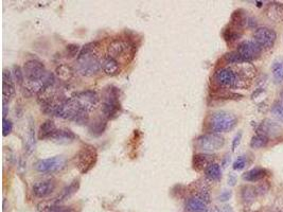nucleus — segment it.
I'll list each match as a JSON object with an SVG mask.
<instances>
[{
    "label": "nucleus",
    "mask_w": 283,
    "mask_h": 212,
    "mask_svg": "<svg viewBox=\"0 0 283 212\" xmlns=\"http://www.w3.org/2000/svg\"><path fill=\"white\" fill-rule=\"evenodd\" d=\"M75 69L83 76H93L102 69V59L100 56V44L88 43L81 49L76 57Z\"/></svg>",
    "instance_id": "nucleus-1"
},
{
    "label": "nucleus",
    "mask_w": 283,
    "mask_h": 212,
    "mask_svg": "<svg viewBox=\"0 0 283 212\" xmlns=\"http://www.w3.org/2000/svg\"><path fill=\"white\" fill-rule=\"evenodd\" d=\"M237 123V118L234 114L228 112H215L209 116L207 120L208 130L212 133H225L229 132Z\"/></svg>",
    "instance_id": "nucleus-2"
},
{
    "label": "nucleus",
    "mask_w": 283,
    "mask_h": 212,
    "mask_svg": "<svg viewBox=\"0 0 283 212\" xmlns=\"http://www.w3.org/2000/svg\"><path fill=\"white\" fill-rule=\"evenodd\" d=\"M119 102V91L114 86H107L102 94L101 109L103 117L108 119H114L117 117L120 112Z\"/></svg>",
    "instance_id": "nucleus-3"
},
{
    "label": "nucleus",
    "mask_w": 283,
    "mask_h": 212,
    "mask_svg": "<svg viewBox=\"0 0 283 212\" xmlns=\"http://www.w3.org/2000/svg\"><path fill=\"white\" fill-rule=\"evenodd\" d=\"M98 162V152L93 145L83 146L75 156V166L81 174H87Z\"/></svg>",
    "instance_id": "nucleus-4"
},
{
    "label": "nucleus",
    "mask_w": 283,
    "mask_h": 212,
    "mask_svg": "<svg viewBox=\"0 0 283 212\" xmlns=\"http://www.w3.org/2000/svg\"><path fill=\"white\" fill-rule=\"evenodd\" d=\"M225 144V139L220 134H204L196 139V147L204 152H214L221 150Z\"/></svg>",
    "instance_id": "nucleus-5"
},
{
    "label": "nucleus",
    "mask_w": 283,
    "mask_h": 212,
    "mask_svg": "<svg viewBox=\"0 0 283 212\" xmlns=\"http://www.w3.org/2000/svg\"><path fill=\"white\" fill-rule=\"evenodd\" d=\"M35 169L43 174H53L62 171L66 166V158L64 156H54L46 159H40L35 163Z\"/></svg>",
    "instance_id": "nucleus-6"
},
{
    "label": "nucleus",
    "mask_w": 283,
    "mask_h": 212,
    "mask_svg": "<svg viewBox=\"0 0 283 212\" xmlns=\"http://www.w3.org/2000/svg\"><path fill=\"white\" fill-rule=\"evenodd\" d=\"M82 109L83 108L81 107L78 100L74 97L67 98L59 107H57L54 116L57 118L73 121Z\"/></svg>",
    "instance_id": "nucleus-7"
},
{
    "label": "nucleus",
    "mask_w": 283,
    "mask_h": 212,
    "mask_svg": "<svg viewBox=\"0 0 283 212\" xmlns=\"http://www.w3.org/2000/svg\"><path fill=\"white\" fill-rule=\"evenodd\" d=\"M132 54H133L132 45L124 40H114L107 47V55L113 57L115 60L126 59L128 55Z\"/></svg>",
    "instance_id": "nucleus-8"
},
{
    "label": "nucleus",
    "mask_w": 283,
    "mask_h": 212,
    "mask_svg": "<svg viewBox=\"0 0 283 212\" xmlns=\"http://www.w3.org/2000/svg\"><path fill=\"white\" fill-rule=\"evenodd\" d=\"M23 70H24V78L25 80H27V82H35V81L41 80L47 73V70L46 68H45L44 64L36 60H31V61L25 62L24 64Z\"/></svg>",
    "instance_id": "nucleus-9"
},
{
    "label": "nucleus",
    "mask_w": 283,
    "mask_h": 212,
    "mask_svg": "<svg viewBox=\"0 0 283 212\" xmlns=\"http://www.w3.org/2000/svg\"><path fill=\"white\" fill-rule=\"evenodd\" d=\"M254 40L262 49H271L277 40V33L271 28L260 27L255 30Z\"/></svg>",
    "instance_id": "nucleus-10"
},
{
    "label": "nucleus",
    "mask_w": 283,
    "mask_h": 212,
    "mask_svg": "<svg viewBox=\"0 0 283 212\" xmlns=\"http://www.w3.org/2000/svg\"><path fill=\"white\" fill-rule=\"evenodd\" d=\"M236 52L246 63H250L261 55L262 48L255 41H243L237 46Z\"/></svg>",
    "instance_id": "nucleus-11"
},
{
    "label": "nucleus",
    "mask_w": 283,
    "mask_h": 212,
    "mask_svg": "<svg viewBox=\"0 0 283 212\" xmlns=\"http://www.w3.org/2000/svg\"><path fill=\"white\" fill-rule=\"evenodd\" d=\"M73 97L78 100L81 107L87 112L94 111V109H95L100 105V102H101L100 95L98 94V93L92 91V89L76 93Z\"/></svg>",
    "instance_id": "nucleus-12"
},
{
    "label": "nucleus",
    "mask_w": 283,
    "mask_h": 212,
    "mask_svg": "<svg viewBox=\"0 0 283 212\" xmlns=\"http://www.w3.org/2000/svg\"><path fill=\"white\" fill-rule=\"evenodd\" d=\"M2 101L3 105H8L10 103V101L14 98L15 95V84H14V78L9 71L8 69L3 70L2 74Z\"/></svg>",
    "instance_id": "nucleus-13"
},
{
    "label": "nucleus",
    "mask_w": 283,
    "mask_h": 212,
    "mask_svg": "<svg viewBox=\"0 0 283 212\" xmlns=\"http://www.w3.org/2000/svg\"><path fill=\"white\" fill-rule=\"evenodd\" d=\"M56 188V183L53 179L36 182L32 186V193L37 198H45L49 196Z\"/></svg>",
    "instance_id": "nucleus-14"
},
{
    "label": "nucleus",
    "mask_w": 283,
    "mask_h": 212,
    "mask_svg": "<svg viewBox=\"0 0 283 212\" xmlns=\"http://www.w3.org/2000/svg\"><path fill=\"white\" fill-rule=\"evenodd\" d=\"M191 197H197L206 204L210 202V193H209V185L204 181H197L190 185L189 187Z\"/></svg>",
    "instance_id": "nucleus-15"
},
{
    "label": "nucleus",
    "mask_w": 283,
    "mask_h": 212,
    "mask_svg": "<svg viewBox=\"0 0 283 212\" xmlns=\"http://www.w3.org/2000/svg\"><path fill=\"white\" fill-rule=\"evenodd\" d=\"M258 134L264 135L267 138H277L282 134V127L271 119L263 120L262 123L258 127Z\"/></svg>",
    "instance_id": "nucleus-16"
},
{
    "label": "nucleus",
    "mask_w": 283,
    "mask_h": 212,
    "mask_svg": "<svg viewBox=\"0 0 283 212\" xmlns=\"http://www.w3.org/2000/svg\"><path fill=\"white\" fill-rule=\"evenodd\" d=\"M214 159L215 157L213 155H210V154L205 153L195 154L192 159L193 169L196 171H204L207 169L211 164L214 163Z\"/></svg>",
    "instance_id": "nucleus-17"
},
{
    "label": "nucleus",
    "mask_w": 283,
    "mask_h": 212,
    "mask_svg": "<svg viewBox=\"0 0 283 212\" xmlns=\"http://www.w3.org/2000/svg\"><path fill=\"white\" fill-rule=\"evenodd\" d=\"M24 151L27 154H32L35 150V128L33 125V122H30L27 126L24 135Z\"/></svg>",
    "instance_id": "nucleus-18"
},
{
    "label": "nucleus",
    "mask_w": 283,
    "mask_h": 212,
    "mask_svg": "<svg viewBox=\"0 0 283 212\" xmlns=\"http://www.w3.org/2000/svg\"><path fill=\"white\" fill-rule=\"evenodd\" d=\"M266 16L275 23L283 22V3L269 2L265 9Z\"/></svg>",
    "instance_id": "nucleus-19"
},
{
    "label": "nucleus",
    "mask_w": 283,
    "mask_h": 212,
    "mask_svg": "<svg viewBox=\"0 0 283 212\" xmlns=\"http://www.w3.org/2000/svg\"><path fill=\"white\" fill-rule=\"evenodd\" d=\"M102 70L106 75L115 76L119 74L120 72V64L117 60L113 59V57L105 55L102 59Z\"/></svg>",
    "instance_id": "nucleus-20"
},
{
    "label": "nucleus",
    "mask_w": 283,
    "mask_h": 212,
    "mask_svg": "<svg viewBox=\"0 0 283 212\" xmlns=\"http://www.w3.org/2000/svg\"><path fill=\"white\" fill-rule=\"evenodd\" d=\"M80 189V179H74V181L70 184L69 186H67L66 188H64L63 191L61 192V194L55 198V202L56 204H59L68 200V198L71 197L72 195H74L78 190Z\"/></svg>",
    "instance_id": "nucleus-21"
},
{
    "label": "nucleus",
    "mask_w": 283,
    "mask_h": 212,
    "mask_svg": "<svg viewBox=\"0 0 283 212\" xmlns=\"http://www.w3.org/2000/svg\"><path fill=\"white\" fill-rule=\"evenodd\" d=\"M76 139L75 134L70 130H56L50 140L55 141L57 143H70Z\"/></svg>",
    "instance_id": "nucleus-22"
},
{
    "label": "nucleus",
    "mask_w": 283,
    "mask_h": 212,
    "mask_svg": "<svg viewBox=\"0 0 283 212\" xmlns=\"http://www.w3.org/2000/svg\"><path fill=\"white\" fill-rule=\"evenodd\" d=\"M248 16L245 14L243 10H236L231 15V23L230 25L237 30H242L245 25H247Z\"/></svg>",
    "instance_id": "nucleus-23"
},
{
    "label": "nucleus",
    "mask_w": 283,
    "mask_h": 212,
    "mask_svg": "<svg viewBox=\"0 0 283 212\" xmlns=\"http://www.w3.org/2000/svg\"><path fill=\"white\" fill-rule=\"evenodd\" d=\"M266 175H267V171L265 169L255 168L244 173L242 178L248 183H256V182L262 181L263 178H265Z\"/></svg>",
    "instance_id": "nucleus-24"
},
{
    "label": "nucleus",
    "mask_w": 283,
    "mask_h": 212,
    "mask_svg": "<svg viewBox=\"0 0 283 212\" xmlns=\"http://www.w3.org/2000/svg\"><path fill=\"white\" fill-rule=\"evenodd\" d=\"M186 209L189 212H207V204L197 197H190L186 204Z\"/></svg>",
    "instance_id": "nucleus-25"
},
{
    "label": "nucleus",
    "mask_w": 283,
    "mask_h": 212,
    "mask_svg": "<svg viewBox=\"0 0 283 212\" xmlns=\"http://www.w3.org/2000/svg\"><path fill=\"white\" fill-rule=\"evenodd\" d=\"M56 131L55 123L52 120H46L41 125L40 131H38V138L40 139H50L54 132Z\"/></svg>",
    "instance_id": "nucleus-26"
},
{
    "label": "nucleus",
    "mask_w": 283,
    "mask_h": 212,
    "mask_svg": "<svg viewBox=\"0 0 283 212\" xmlns=\"http://www.w3.org/2000/svg\"><path fill=\"white\" fill-rule=\"evenodd\" d=\"M107 126V119L102 117V118H96L89 124V132L94 136H100L103 133L105 132Z\"/></svg>",
    "instance_id": "nucleus-27"
},
{
    "label": "nucleus",
    "mask_w": 283,
    "mask_h": 212,
    "mask_svg": "<svg viewBox=\"0 0 283 212\" xmlns=\"http://www.w3.org/2000/svg\"><path fill=\"white\" fill-rule=\"evenodd\" d=\"M55 75L59 78V80L63 82H68L73 78L74 70L66 64H62V65L57 66L55 69Z\"/></svg>",
    "instance_id": "nucleus-28"
},
{
    "label": "nucleus",
    "mask_w": 283,
    "mask_h": 212,
    "mask_svg": "<svg viewBox=\"0 0 283 212\" xmlns=\"http://www.w3.org/2000/svg\"><path fill=\"white\" fill-rule=\"evenodd\" d=\"M257 191L255 187H252V186H244L241 189V198L242 202L245 205H252L256 197H257Z\"/></svg>",
    "instance_id": "nucleus-29"
},
{
    "label": "nucleus",
    "mask_w": 283,
    "mask_h": 212,
    "mask_svg": "<svg viewBox=\"0 0 283 212\" xmlns=\"http://www.w3.org/2000/svg\"><path fill=\"white\" fill-rule=\"evenodd\" d=\"M205 174H206V177H207L211 182L220 181L221 177H222L221 166L215 163L211 164L208 168L205 170Z\"/></svg>",
    "instance_id": "nucleus-30"
},
{
    "label": "nucleus",
    "mask_w": 283,
    "mask_h": 212,
    "mask_svg": "<svg viewBox=\"0 0 283 212\" xmlns=\"http://www.w3.org/2000/svg\"><path fill=\"white\" fill-rule=\"evenodd\" d=\"M269 142V138H267L264 135L257 134L250 140V147L255 150L262 149V147H265Z\"/></svg>",
    "instance_id": "nucleus-31"
},
{
    "label": "nucleus",
    "mask_w": 283,
    "mask_h": 212,
    "mask_svg": "<svg viewBox=\"0 0 283 212\" xmlns=\"http://www.w3.org/2000/svg\"><path fill=\"white\" fill-rule=\"evenodd\" d=\"M240 31L241 30H237V29H236L234 27H231V25H230L229 28L225 29L224 33H223L225 41H226L229 44H233V43L236 42L242 36V33H241Z\"/></svg>",
    "instance_id": "nucleus-32"
},
{
    "label": "nucleus",
    "mask_w": 283,
    "mask_h": 212,
    "mask_svg": "<svg viewBox=\"0 0 283 212\" xmlns=\"http://www.w3.org/2000/svg\"><path fill=\"white\" fill-rule=\"evenodd\" d=\"M272 72L277 82L283 81V59H277L273 62Z\"/></svg>",
    "instance_id": "nucleus-33"
},
{
    "label": "nucleus",
    "mask_w": 283,
    "mask_h": 212,
    "mask_svg": "<svg viewBox=\"0 0 283 212\" xmlns=\"http://www.w3.org/2000/svg\"><path fill=\"white\" fill-rule=\"evenodd\" d=\"M224 59L227 64H231V65H239V64L246 63L242 59L241 55L236 52V51H233V52L226 53L224 56Z\"/></svg>",
    "instance_id": "nucleus-34"
},
{
    "label": "nucleus",
    "mask_w": 283,
    "mask_h": 212,
    "mask_svg": "<svg viewBox=\"0 0 283 212\" xmlns=\"http://www.w3.org/2000/svg\"><path fill=\"white\" fill-rule=\"evenodd\" d=\"M272 114L274 117L283 123V102L277 101L272 106Z\"/></svg>",
    "instance_id": "nucleus-35"
},
{
    "label": "nucleus",
    "mask_w": 283,
    "mask_h": 212,
    "mask_svg": "<svg viewBox=\"0 0 283 212\" xmlns=\"http://www.w3.org/2000/svg\"><path fill=\"white\" fill-rule=\"evenodd\" d=\"M13 73H14V78L17 82V84L19 85H23L24 83L25 82L24 81V70L19 67V66H14V68H13Z\"/></svg>",
    "instance_id": "nucleus-36"
},
{
    "label": "nucleus",
    "mask_w": 283,
    "mask_h": 212,
    "mask_svg": "<svg viewBox=\"0 0 283 212\" xmlns=\"http://www.w3.org/2000/svg\"><path fill=\"white\" fill-rule=\"evenodd\" d=\"M246 165H247V160H246L245 156H240L236 159V162L233 165V168L236 171H241L245 168Z\"/></svg>",
    "instance_id": "nucleus-37"
},
{
    "label": "nucleus",
    "mask_w": 283,
    "mask_h": 212,
    "mask_svg": "<svg viewBox=\"0 0 283 212\" xmlns=\"http://www.w3.org/2000/svg\"><path fill=\"white\" fill-rule=\"evenodd\" d=\"M66 52L68 54V56L70 57H74L80 54L81 52V50H80V46H78V45H68V46L66 47Z\"/></svg>",
    "instance_id": "nucleus-38"
},
{
    "label": "nucleus",
    "mask_w": 283,
    "mask_h": 212,
    "mask_svg": "<svg viewBox=\"0 0 283 212\" xmlns=\"http://www.w3.org/2000/svg\"><path fill=\"white\" fill-rule=\"evenodd\" d=\"M3 123H2V134H3V136H8V135H10L13 131V123H12V121L9 120V119H3Z\"/></svg>",
    "instance_id": "nucleus-39"
},
{
    "label": "nucleus",
    "mask_w": 283,
    "mask_h": 212,
    "mask_svg": "<svg viewBox=\"0 0 283 212\" xmlns=\"http://www.w3.org/2000/svg\"><path fill=\"white\" fill-rule=\"evenodd\" d=\"M50 212H75V211L72 208L63 207V206H60L59 204H55L54 206L51 208Z\"/></svg>",
    "instance_id": "nucleus-40"
},
{
    "label": "nucleus",
    "mask_w": 283,
    "mask_h": 212,
    "mask_svg": "<svg viewBox=\"0 0 283 212\" xmlns=\"http://www.w3.org/2000/svg\"><path fill=\"white\" fill-rule=\"evenodd\" d=\"M241 138H242V133H239V134L236 135V137L234 138V141H233V151H236L237 145L240 144Z\"/></svg>",
    "instance_id": "nucleus-41"
},
{
    "label": "nucleus",
    "mask_w": 283,
    "mask_h": 212,
    "mask_svg": "<svg viewBox=\"0 0 283 212\" xmlns=\"http://www.w3.org/2000/svg\"><path fill=\"white\" fill-rule=\"evenodd\" d=\"M231 195H233V193H231V191H224L218 198H220L221 202H227V201L230 200Z\"/></svg>",
    "instance_id": "nucleus-42"
},
{
    "label": "nucleus",
    "mask_w": 283,
    "mask_h": 212,
    "mask_svg": "<svg viewBox=\"0 0 283 212\" xmlns=\"http://www.w3.org/2000/svg\"><path fill=\"white\" fill-rule=\"evenodd\" d=\"M236 182V177L234 174H230L229 177H228V184L230 186H235Z\"/></svg>",
    "instance_id": "nucleus-43"
},
{
    "label": "nucleus",
    "mask_w": 283,
    "mask_h": 212,
    "mask_svg": "<svg viewBox=\"0 0 283 212\" xmlns=\"http://www.w3.org/2000/svg\"><path fill=\"white\" fill-rule=\"evenodd\" d=\"M221 212H234V210L229 206V205H225V206L222 208Z\"/></svg>",
    "instance_id": "nucleus-44"
},
{
    "label": "nucleus",
    "mask_w": 283,
    "mask_h": 212,
    "mask_svg": "<svg viewBox=\"0 0 283 212\" xmlns=\"http://www.w3.org/2000/svg\"><path fill=\"white\" fill-rule=\"evenodd\" d=\"M207 212H221V210H220V209H218V208H217L216 206H212V207L208 208Z\"/></svg>",
    "instance_id": "nucleus-45"
},
{
    "label": "nucleus",
    "mask_w": 283,
    "mask_h": 212,
    "mask_svg": "<svg viewBox=\"0 0 283 212\" xmlns=\"http://www.w3.org/2000/svg\"><path fill=\"white\" fill-rule=\"evenodd\" d=\"M6 114H8V106L3 105V119H5Z\"/></svg>",
    "instance_id": "nucleus-46"
},
{
    "label": "nucleus",
    "mask_w": 283,
    "mask_h": 212,
    "mask_svg": "<svg viewBox=\"0 0 283 212\" xmlns=\"http://www.w3.org/2000/svg\"><path fill=\"white\" fill-rule=\"evenodd\" d=\"M228 160H230V157H228V155H226V158H225V160L223 162V165H224V166H227Z\"/></svg>",
    "instance_id": "nucleus-47"
},
{
    "label": "nucleus",
    "mask_w": 283,
    "mask_h": 212,
    "mask_svg": "<svg viewBox=\"0 0 283 212\" xmlns=\"http://www.w3.org/2000/svg\"><path fill=\"white\" fill-rule=\"evenodd\" d=\"M256 3H257L256 5H258V6H259V8H260V6H262V1H257Z\"/></svg>",
    "instance_id": "nucleus-48"
},
{
    "label": "nucleus",
    "mask_w": 283,
    "mask_h": 212,
    "mask_svg": "<svg viewBox=\"0 0 283 212\" xmlns=\"http://www.w3.org/2000/svg\"><path fill=\"white\" fill-rule=\"evenodd\" d=\"M280 95H281V99H282V102H283V91L281 92V94H280Z\"/></svg>",
    "instance_id": "nucleus-49"
},
{
    "label": "nucleus",
    "mask_w": 283,
    "mask_h": 212,
    "mask_svg": "<svg viewBox=\"0 0 283 212\" xmlns=\"http://www.w3.org/2000/svg\"><path fill=\"white\" fill-rule=\"evenodd\" d=\"M255 212H261V211H255Z\"/></svg>",
    "instance_id": "nucleus-50"
}]
</instances>
